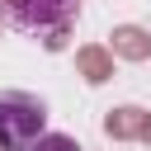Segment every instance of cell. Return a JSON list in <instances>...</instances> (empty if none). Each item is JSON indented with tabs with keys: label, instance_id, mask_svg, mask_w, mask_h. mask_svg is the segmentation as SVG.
Masks as SVG:
<instances>
[{
	"label": "cell",
	"instance_id": "6da1fadb",
	"mask_svg": "<svg viewBox=\"0 0 151 151\" xmlns=\"http://www.w3.org/2000/svg\"><path fill=\"white\" fill-rule=\"evenodd\" d=\"M47 137V104L28 90H0V151H33Z\"/></svg>",
	"mask_w": 151,
	"mask_h": 151
},
{
	"label": "cell",
	"instance_id": "7a4b0ae2",
	"mask_svg": "<svg viewBox=\"0 0 151 151\" xmlns=\"http://www.w3.org/2000/svg\"><path fill=\"white\" fill-rule=\"evenodd\" d=\"M0 14L24 33H57L76 14V0H0Z\"/></svg>",
	"mask_w": 151,
	"mask_h": 151
},
{
	"label": "cell",
	"instance_id": "3957f363",
	"mask_svg": "<svg viewBox=\"0 0 151 151\" xmlns=\"http://www.w3.org/2000/svg\"><path fill=\"white\" fill-rule=\"evenodd\" d=\"M33 151H80V142L76 137H66V132H47V137H38V146Z\"/></svg>",
	"mask_w": 151,
	"mask_h": 151
}]
</instances>
